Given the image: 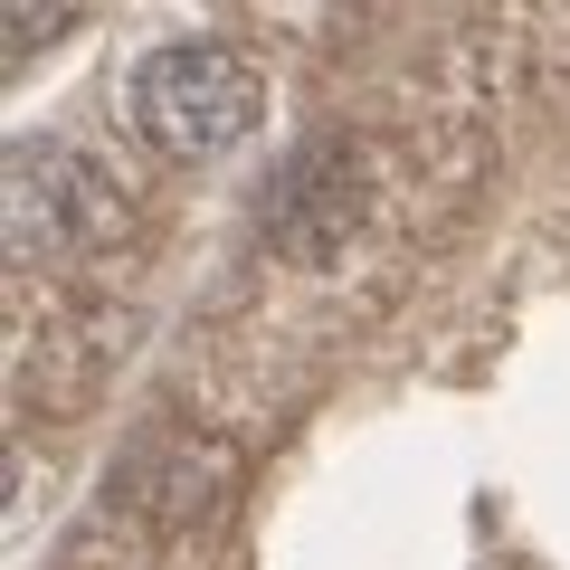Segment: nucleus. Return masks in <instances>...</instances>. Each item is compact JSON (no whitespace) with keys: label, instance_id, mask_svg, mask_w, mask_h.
Instances as JSON below:
<instances>
[{"label":"nucleus","instance_id":"nucleus-1","mask_svg":"<svg viewBox=\"0 0 570 570\" xmlns=\"http://www.w3.org/2000/svg\"><path fill=\"white\" fill-rule=\"evenodd\" d=\"M134 134L153 142V153H171V163H209V153H228V142L257 134L266 115V86L257 67L238 58V48L219 39H171L153 48V58L134 67Z\"/></svg>","mask_w":570,"mask_h":570},{"label":"nucleus","instance_id":"nucleus-2","mask_svg":"<svg viewBox=\"0 0 570 570\" xmlns=\"http://www.w3.org/2000/svg\"><path fill=\"white\" fill-rule=\"evenodd\" d=\"M124 209L115 190L96 181V171H77L67 153H20V171H10V228H20V247H58V238H105Z\"/></svg>","mask_w":570,"mask_h":570}]
</instances>
